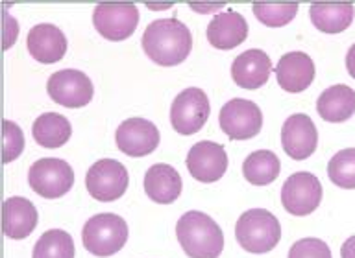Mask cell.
Wrapping results in <instances>:
<instances>
[{
	"instance_id": "6da1fadb",
	"label": "cell",
	"mask_w": 355,
	"mask_h": 258,
	"mask_svg": "<svg viewBox=\"0 0 355 258\" xmlns=\"http://www.w3.org/2000/svg\"><path fill=\"white\" fill-rule=\"evenodd\" d=\"M143 48L157 65L174 66L189 57L193 48V35L178 19H157L144 30Z\"/></svg>"
},
{
	"instance_id": "7a4b0ae2",
	"label": "cell",
	"mask_w": 355,
	"mask_h": 258,
	"mask_svg": "<svg viewBox=\"0 0 355 258\" xmlns=\"http://www.w3.org/2000/svg\"><path fill=\"white\" fill-rule=\"evenodd\" d=\"M176 237L191 258H218L224 249V234L213 218L200 210H189L178 220Z\"/></svg>"
},
{
	"instance_id": "3957f363",
	"label": "cell",
	"mask_w": 355,
	"mask_h": 258,
	"mask_svg": "<svg viewBox=\"0 0 355 258\" xmlns=\"http://www.w3.org/2000/svg\"><path fill=\"white\" fill-rule=\"evenodd\" d=\"M235 237L239 246L254 255L268 253L282 240V225L272 212L265 209L246 210L237 220Z\"/></svg>"
},
{
	"instance_id": "277c9868",
	"label": "cell",
	"mask_w": 355,
	"mask_h": 258,
	"mask_svg": "<svg viewBox=\"0 0 355 258\" xmlns=\"http://www.w3.org/2000/svg\"><path fill=\"white\" fill-rule=\"evenodd\" d=\"M82 240L83 248L94 257H111L124 248L128 240V223L119 214H96L83 225Z\"/></svg>"
},
{
	"instance_id": "5b68a950",
	"label": "cell",
	"mask_w": 355,
	"mask_h": 258,
	"mask_svg": "<svg viewBox=\"0 0 355 258\" xmlns=\"http://www.w3.org/2000/svg\"><path fill=\"white\" fill-rule=\"evenodd\" d=\"M28 183L33 192L44 199H58L65 196L74 185V170L63 159L44 157L35 160L28 172Z\"/></svg>"
},
{
	"instance_id": "8992f818",
	"label": "cell",
	"mask_w": 355,
	"mask_h": 258,
	"mask_svg": "<svg viewBox=\"0 0 355 258\" xmlns=\"http://www.w3.org/2000/svg\"><path fill=\"white\" fill-rule=\"evenodd\" d=\"M128 183L130 176L126 166L115 159L96 160L85 176V187L91 198L102 203H110L122 198L126 192Z\"/></svg>"
},
{
	"instance_id": "52a82bcc",
	"label": "cell",
	"mask_w": 355,
	"mask_h": 258,
	"mask_svg": "<svg viewBox=\"0 0 355 258\" xmlns=\"http://www.w3.org/2000/svg\"><path fill=\"white\" fill-rule=\"evenodd\" d=\"M209 113L207 94L198 87H189L172 102L171 124L180 135H194L205 126Z\"/></svg>"
},
{
	"instance_id": "ba28073f",
	"label": "cell",
	"mask_w": 355,
	"mask_h": 258,
	"mask_svg": "<svg viewBox=\"0 0 355 258\" xmlns=\"http://www.w3.org/2000/svg\"><path fill=\"white\" fill-rule=\"evenodd\" d=\"M46 91L52 102L69 107V109H80L93 100L94 87L85 72L76 68H65V71L54 72L49 77Z\"/></svg>"
},
{
	"instance_id": "9c48e42d",
	"label": "cell",
	"mask_w": 355,
	"mask_h": 258,
	"mask_svg": "<svg viewBox=\"0 0 355 258\" xmlns=\"http://www.w3.org/2000/svg\"><path fill=\"white\" fill-rule=\"evenodd\" d=\"M218 122L222 131L232 140H248L261 131L263 113L252 100L233 98L222 105Z\"/></svg>"
},
{
	"instance_id": "30bf717a",
	"label": "cell",
	"mask_w": 355,
	"mask_h": 258,
	"mask_svg": "<svg viewBox=\"0 0 355 258\" xmlns=\"http://www.w3.org/2000/svg\"><path fill=\"white\" fill-rule=\"evenodd\" d=\"M322 201V185L309 172H296L283 183L282 203L288 214L307 216L318 209Z\"/></svg>"
},
{
	"instance_id": "8fae6325",
	"label": "cell",
	"mask_w": 355,
	"mask_h": 258,
	"mask_svg": "<svg viewBox=\"0 0 355 258\" xmlns=\"http://www.w3.org/2000/svg\"><path fill=\"white\" fill-rule=\"evenodd\" d=\"M93 24L107 41H124L135 32L139 10L135 4H98L94 8Z\"/></svg>"
},
{
	"instance_id": "7c38bea8",
	"label": "cell",
	"mask_w": 355,
	"mask_h": 258,
	"mask_svg": "<svg viewBox=\"0 0 355 258\" xmlns=\"http://www.w3.org/2000/svg\"><path fill=\"white\" fill-rule=\"evenodd\" d=\"M159 129L146 118H128L115 133L116 148L128 157H146L159 146Z\"/></svg>"
},
{
	"instance_id": "4fadbf2b",
	"label": "cell",
	"mask_w": 355,
	"mask_h": 258,
	"mask_svg": "<svg viewBox=\"0 0 355 258\" xmlns=\"http://www.w3.org/2000/svg\"><path fill=\"white\" fill-rule=\"evenodd\" d=\"M187 170L200 183L218 181L227 170L226 149L211 140H200L189 149Z\"/></svg>"
},
{
	"instance_id": "5bb4252c",
	"label": "cell",
	"mask_w": 355,
	"mask_h": 258,
	"mask_svg": "<svg viewBox=\"0 0 355 258\" xmlns=\"http://www.w3.org/2000/svg\"><path fill=\"white\" fill-rule=\"evenodd\" d=\"M282 144L285 154L294 160H304L315 154L318 131L315 122L304 113L288 116L282 129Z\"/></svg>"
},
{
	"instance_id": "9a60e30c",
	"label": "cell",
	"mask_w": 355,
	"mask_h": 258,
	"mask_svg": "<svg viewBox=\"0 0 355 258\" xmlns=\"http://www.w3.org/2000/svg\"><path fill=\"white\" fill-rule=\"evenodd\" d=\"M277 83L287 93H302L315 80V63L305 52H288L274 66Z\"/></svg>"
},
{
	"instance_id": "2e32d148",
	"label": "cell",
	"mask_w": 355,
	"mask_h": 258,
	"mask_svg": "<svg viewBox=\"0 0 355 258\" xmlns=\"http://www.w3.org/2000/svg\"><path fill=\"white\" fill-rule=\"evenodd\" d=\"M272 72V61L266 52L259 48H250L233 59L232 77L239 87L259 89L263 87Z\"/></svg>"
},
{
	"instance_id": "e0dca14e",
	"label": "cell",
	"mask_w": 355,
	"mask_h": 258,
	"mask_svg": "<svg viewBox=\"0 0 355 258\" xmlns=\"http://www.w3.org/2000/svg\"><path fill=\"white\" fill-rule=\"evenodd\" d=\"M26 46L33 59L52 65L63 59L67 52V37L54 24H37L28 33Z\"/></svg>"
},
{
	"instance_id": "ac0fdd59",
	"label": "cell",
	"mask_w": 355,
	"mask_h": 258,
	"mask_svg": "<svg viewBox=\"0 0 355 258\" xmlns=\"http://www.w3.org/2000/svg\"><path fill=\"white\" fill-rule=\"evenodd\" d=\"M248 37V22L241 13L226 10L213 17L207 26V41L218 50H232Z\"/></svg>"
},
{
	"instance_id": "d6986e66",
	"label": "cell",
	"mask_w": 355,
	"mask_h": 258,
	"mask_svg": "<svg viewBox=\"0 0 355 258\" xmlns=\"http://www.w3.org/2000/svg\"><path fill=\"white\" fill-rule=\"evenodd\" d=\"M144 192L154 203H174L182 194V177L171 165L150 166L144 176Z\"/></svg>"
},
{
	"instance_id": "ffe728a7",
	"label": "cell",
	"mask_w": 355,
	"mask_h": 258,
	"mask_svg": "<svg viewBox=\"0 0 355 258\" xmlns=\"http://www.w3.org/2000/svg\"><path fill=\"white\" fill-rule=\"evenodd\" d=\"M37 209L26 198L15 196L4 201V234L11 240L30 237L37 227Z\"/></svg>"
},
{
	"instance_id": "44dd1931",
	"label": "cell",
	"mask_w": 355,
	"mask_h": 258,
	"mask_svg": "<svg viewBox=\"0 0 355 258\" xmlns=\"http://www.w3.org/2000/svg\"><path fill=\"white\" fill-rule=\"evenodd\" d=\"M316 111L326 122L340 124L355 115V91L344 83L331 85L318 96Z\"/></svg>"
},
{
	"instance_id": "7402d4cb",
	"label": "cell",
	"mask_w": 355,
	"mask_h": 258,
	"mask_svg": "<svg viewBox=\"0 0 355 258\" xmlns=\"http://www.w3.org/2000/svg\"><path fill=\"white\" fill-rule=\"evenodd\" d=\"M32 135L33 140L43 148H60L71 138V122L60 113H44V115L37 116L35 122H33Z\"/></svg>"
},
{
	"instance_id": "603a6c76",
	"label": "cell",
	"mask_w": 355,
	"mask_h": 258,
	"mask_svg": "<svg viewBox=\"0 0 355 258\" xmlns=\"http://www.w3.org/2000/svg\"><path fill=\"white\" fill-rule=\"evenodd\" d=\"M352 4H311L309 17L316 30L324 33H340L354 21Z\"/></svg>"
},
{
	"instance_id": "cb8c5ba5",
	"label": "cell",
	"mask_w": 355,
	"mask_h": 258,
	"mask_svg": "<svg viewBox=\"0 0 355 258\" xmlns=\"http://www.w3.org/2000/svg\"><path fill=\"white\" fill-rule=\"evenodd\" d=\"M279 170H282V165H279L277 155L268 149H257L248 155L243 163V174L246 181L255 187H266L276 181Z\"/></svg>"
},
{
	"instance_id": "d4e9b609",
	"label": "cell",
	"mask_w": 355,
	"mask_h": 258,
	"mask_svg": "<svg viewBox=\"0 0 355 258\" xmlns=\"http://www.w3.org/2000/svg\"><path fill=\"white\" fill-rule=\"evenodd\" d=\"M76 249L69 232L61 229H52L41 234L35 248H33L32 258H74Z\"/></svg>"
},
{
	"instance_id": "484cf974",
	"label": "cell",
	"mask_w": 355,
	"mask_h": 258,
	"mask_svg": "<svg viewBox=\"0 0 355 258\" xmlns=\"http://www.w3.org/2000/svg\"><path fill=\"white\" fill-rule=\"evenodd\" d=\"M327 176L333 185L352 190L355 188V148L340 149L327 165Z\"/></svg>"
},
{
	"instance_id": "4316f807",
	"label": "cell",
	"mask_w": 355,
	"mask_h": 258,
	"mask_svg": "<svg viewBox=\"0 0 355 258\" xmlns=\"http://www.w3.org/2000/svg\"><path fill=\"white\" fill-rule=\"evenodd\" d=\"M254 13L265 26L279 28L288 24L296 17L298 4H294V2H291V4H261V2H255Z\"/></svg>"
},
{
	"instance_id": "83f0119b",
	"label": "cell",
	"mask_w": 355,
	"mask_h": 258,
	"mask_svg": "<svg viewBox=\"0 0 355 258\" xmlns=\"http://www.w3.org/2000/svg\"><path fill=\"white\" fill-rule=\"evenodd\" d=\"M288 258H331V249L320 238H304L291 248Z\"/></svg>"
},
{
	"instance_id": "f1b7e54d",
	"label": "cell",
	"mask_w": 355,
	"mask_h": 258,
	"mask_svg": "<svg viewBox=\"0 0 355 258\" xmlns=\"http://www.w3.org/2000/svg\"><path fill=\"white\" fill-rule=\"evenodd\" d=\"M24 149V135L15 122L4 120V163L15 160Z\"/></svg>"
},
{
	"instance_id": "f546056e",
	"label": "cell",
	"mask_w": 355,
	"mask_h": 258,
	"mask_svg": "<svg viewBox=\"0 0 355 258\" xmlns=\"http://www.w3.org/2000/svg\"><path fill=\"white\" fill-rule=\"evenodd\" d=\"M340 258H355V237H349L340 248Z\"/></svg>"
},
{
	"instance_id": "4dcf8cb0",
	"label": "cell",
	"mask_w": 355,
	"mask_h": 258,
	"mask_svg": "<svg viewBox=\"0 0 355 258\" xmlns=\"http://www.w3.org/2000/svg\"><path fill=\"white\" fill-rule=\"evenodd\" d=\"M346 68H348L349 76L355 80V44H352L346 54Z\"/></svg>"
},
{
	"instance_id": "1f68e13d",
	"label": "cell",
	"mask_w": 355,
	"mask_h": 258,
	"mask_svg": "<svg viewBox=\"0 0 355 258\" xmlns=\"http://www.w3.org/2000/svg\"><path fill=\"white\" fill-rule=\"evenodd\" d=\"M191 8L196 11H216L220 10L222 4H211V6H202V4H191Z\"/></svg>"
}]
</instances>
